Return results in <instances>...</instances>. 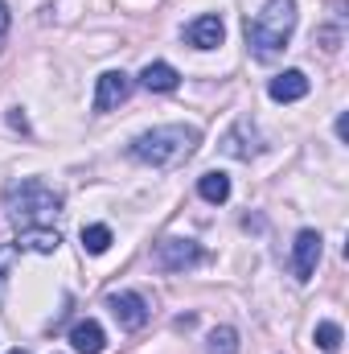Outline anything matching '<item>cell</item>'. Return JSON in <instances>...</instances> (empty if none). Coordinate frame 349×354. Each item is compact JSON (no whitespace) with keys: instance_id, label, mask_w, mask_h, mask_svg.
<instances>
[{"instance_id":"5b68a950","label":"cell","mask_w":349,"mask_h":354,"mask_svg":"<svg viewBox=\"0 0 349 354\" xmlns=\"http://www.w3.org/2000/svg\"><path fill=\"white\" fill-rule=\"evenodd\" d=\"M222 153L226 157H235V161H255L263 153V136H259V128L243 115V120H235L230 124V132L222 136Z\"/></svg>"},{"instance_id":"ffe728a7","label":"cell","mask_w":349,"mask_h":354,"mask_svg":"<svg viewBox=\"0 0 349 354\" xmlns=\"http://www.w3.org/2000/svg\"><path fill=\"white\" fill-rule=\"evenodd\" d=\"M8 354H29V351H21V346H17V351H8Z\"/></svg>"},{"instance_id":"7c38bea8","label":"cell","mask_w":349,"mask_h":354,"mask_svg":"<svg viewBox=\"0 0 349 354\" xmlns=\"http://www.w3.org/2000/svg\"><path fill=\"white\" fill-rule=\"evenodd\" d=\"M70 346L79 354H103V346H107V334H103V326L99 322H79L74 330H70Z\"/></svg>"},{"instance_id":"5bb4252c","label":"cell","mask_w":349,"mask_h":354,"mask_svg":"<svg viewBox=\"0 0 349 354\" xmlns=\"http://www.w3.org/2000/svg\"><path fill=\"white\" fill-rule=\"evenodd\" d=\"M197 194H201L206 202L222 206V202L230 198V177L222 174V169H210V174H201V181H197Z\"/></svg>"},{"instance_id":"e0dca14e","label":"cell","mask_w":349,"mask_h":354,"mask_svg":"<svg viewBox=\"0 0 349 354\" xmlns=\"http://www.w3.org/2000/svg\"><path fill=\"white\" fill-rule=\"evenodd\" d=\"M317 346L325 354H337L341 351V326H337V322H321V326H317Z\"/></svg>"},{"instance_id":"4fadbf2b","label":"cell","mask_w":349,"mask_h":354,"mask_svg":"<svg viewBox=\"0 0 349 354\" xmlns=\"http://www.w3.org/2000/svg\"><path fill=\"white\" fill-rule=\"evenodd\" d=\"M177 83H181V75H177L169 62H148L140 71V87L144 91H177Z\"/></svg>"},{"instance_id":"3957f363","label":"cell","mask_w":349,"mask_h":354,"mask_svg":"<svg viewBox=\"0 0 349 354\" xmlns=\"http://www.w3.org/2000/svg\"><path fill=\"white\" fill-rule=\"evenodd\" d=\"M4 210L21 223V227H50L62 214V198L37 181V177H21L4 189Z\"/></svg>"},{"instance_id":"52a82bcc","label":"cell","mask_w":349,"mask_h":354,"mask_svg":"<svg viewBox=\"0 0 349 354\" xmlns=\"http://www.w3.org/2000/svg\"><path fill=\"white\" fill-rule=\"evenodd\" d=\"M317 264H321V235L317 231H300L296 243H292V272H296V280L300 284L312 280Z\"/></svg>"},{"instance_id":"6da1fadb","label":"cell","mask_w":349,"mask_h":354,"mask_svg":"<svg viewBox=\"0 0 349 354\" xmlns=\"http://www.w3.org/2000/svg\"><path fill=\"white\" fill-rule=\"evenodd\" d=\"M201 145V132L189 128V124H165V128H152V132H140L132 140V157L152 165V169H173L181 161H189Z\"/></svg>"},{"instance_id":"8992f818","label":"cell","mask_w":349,"mask_h":354,"mask_svg":"<svg viewBox=\"0 0 349 354\" xmlns=\"http://www.w3.org/2000/svg\"><path fill=\"white\" fill-rule=\"evenodd\" d=\"M107 309H111V317H115L123 330H144L148 317H152V309H148V301H144L140 292H111V297H107Z\"/></svg>"},{"instance_id":"8fae6325","label":"cell","mask_w":349,"mask_h":354,"mask_svg":"<svg viewBox=\"0 0 349 354\" xmlns=\"http://www.w3.org/2000/svg\"><path fill=\"white\" fill-rule=\"evenodd\" d=\"M267 95H271L275 103H296V99L308 95V75H304V71H283V75H275V79L267 83Z\"/></svg>"},{"instance_id":"7a4b0ae2","label":"cell","mask_w":349,"mask_h":354,"mask_svg":"<svg viewBox=\"0 0 349 354\" xmlns=\"http://www.w3.org/2000/svg\"><path fill=\"white\" fill-rule=\"evenodd\" d=\"M296 29V0H267L255 21H247V46L259 62H271L288 50V37Z\"/></svg>"},{"instance_id":"9a60e30c","label":"cell","mask_w":349,"mask_h":354,"mask_svg":"<svg viewBox=\"0 0 349 354\" xmlns=\"http://www.w3.org/2000/svg\"><path fill=\"white\" fill-rule=\"evenodd\" d=\"M83 248H87L90 256H103V252L111 248V231H107L103 223H90V227H83Z\"/></svg>"},{"instance_id":"ac0fdd59","label":"cell","mask_w":349,"mask_h":354,"mask_svg":"<svg viewBox=\"0 0 349 354\" xmlns=\"http://www.w3.org/2000/svg\"><path fill=\"white\" fill-rule=\"evenodd\" d=\"M17 256H21V252H17L12 243H4V248H0V305H4V280H8V268H12Z\"/></svg>"},{"instance_id":"277c9868","label":"cell","mask_w":349,"mask_h":354,"mask_svg":"<svg viewBox=\"0 0 349 354\" xmlns=\"http://www.w3.org/2000/svg\"><path fill=\"white\" fill-rule=\"evenodd\" d=\"M152 260H157L161 272H185V268L201 264L206 252H201V243H193V239H161L157 252H152Z\"/></svg>"},{"instance_id":"30bf717a","label":"cell","mask_w":349,"mask_h":354,"mask_svg":"<svg viewBox=\"0 0 349 354\" xmlns=\"http://www.w3.org/2000/svg\"><path fill=\"white\" fill-rule=\"evenodd\" d=\"M12 248L25 256V252H37V256H54L58 248H62V235L54 231V227H25L17 239H12Z\"/></svg>"},{"instance_id":"ba28073f","label":"cell","mask_w":349,"mask_h":354,"mask_svg":"<svg viewBox=\"0 0 349 354\" xmlns=\"http://www.w3.org/2000/svg\"><path fill=\"white\" fill-rule=\"evenodd\" d=\"M128 95H132V79L123 71H107V75H99V87H94V111L103 115V111L119 107Z\"/></svg>"},{"instance_id":"2e32d148","label":"cell","mask_w":349,"mask_h":354,"mask_svg":"<svg viewBox=\"0 0 349 354\" xmlns=\"http://www.w3.org/2000/svg\"><path fill=\"white\" fill-rule=\"evenodd\" d=\"M210 354H239V330L230 326L210 330Z\"/></svg>"},{"instance_id":"d6986e66","label":"cell","mask_w":349,"mask_h":354,"mask_svg":"<svg viewBox=\"0 0 349 354\" xmlns=\"http://www.w3.org/2000/svg\"><path fill=\"white\" fill-rule=\"evenodd\" d=\"M4 29H8V4L0 0V33H4Z\"/></svg>"},{"instance_id":"9c48e42d","label":"cell","mask_w":349,"mask_h":354,"mask_svg":"<svg viewBox=\"0 0 349 354\" xmlns=\"http://www.w3.org/2000/svg\"><path fill=\"white\" fill-rule=\"evenodd\" d=\"M222 37H226L222 17H197V21H189V25H185V41H189L193 50H218V46H222Z\"/></svg>"}]
</instances>
